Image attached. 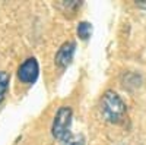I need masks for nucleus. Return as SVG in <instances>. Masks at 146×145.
Masks as SVG:
<instances>
[{"label":"nucleus","mask_w":146,"mask_h":145,"mask_svg":"<svg viewBox=\"0 0 146 145\" xmlns=\"http://www.w3.org/2000/svg\"><path fill=\"white\" fill-rule=\"evenodd\" d=\"M72 120H73L72 108L69 106L58 107V110L54 116V120H53V126H51V135L54 139L63 142L72 135L70 134Z\"/></svg>","instance_id":"f03ea898"},{"label":"nucleus","mask_w":146,"mask_h":145,"mask_svg":"<svg viewBox=\"0 0 146 145\" xmlns=\"http://www.w3.org/2000/svg\"><path fill=\"white\" fill-rule=\"evenodd\" d=\"M75 51H76V43L75 41H67V43L62 44V47L56 53L54 63L60 69H66L72 63L73 57H75Z\"/></svg>","instance_id":"20e7f679"},{"label":"nucleus","mask_w":146,"mask_h":145,"mask_svg":"<svg viewBox=\"0 0 146 145\" xmlns=\"http://www.w3.org/2000/svg\"><path fill=\"white\" fill-rule=\"evenodd\" d=\"M40 75V65L35 57H28L19 67H18V78L23 84H34Z\"/></svg>","instance_id":"7ed1b4c3"},{"label":"nucleus","mask_w":146,"mask_h":145,"mask_svg":"<svg viewBox=\"0 0 146 145\" xmlns=\"http://www.w3.org/2000/svg\"><path fill=\"white\" fill-rule=\"evenodd\" d=\"M9 82H10V76L7 75V72L0 70V103L3 101L5 95L9 90Z\"/></svg>","instance_id":"423d86ee"},{"label":"nucleus","mask_w":146,"mask_h":145,"mask_svg":"<svg viewBox=\"0 0 146 145\" xmlns=\"http://www.w3.org/2000/svg\"><path fill=\"white\" fill-rule=\"evenodd\" d=\"M76 32H78V37L80 40H88L91 38L92 35V23L88 22V21H82L78 23V28H76Z\"/></svg>","instance_id":"39448f33"},{"label":"nucleus","mask_w":146,"mask_h":145,"mask_svg":"<svg viewBox=\"0 0 146 145\" xmlns=\"http://www.w3.org/2000/svg\"><path fill=\"white\" fill-rule=\"evenodd\" d=\"M101 114L108 123H121L127 114V106L115 91L108 90L101 98Z\"/></svg>","instance_id":"f257e3e1"},{"label":"nucleus","mask_w":146,"mask_h":145,"mask_svg":"<svg viewBox=\"0 0 146 145\" xmlns=\"http://www.w3.org/2000/svg\"><path fill=\"white\" fill-rule=\"evenodd\" d=\"M62 145H85V138L80 134H72L66 141L62 142Z\"/></svg>","instance_id":"0eeeda50"},{"label":"nucleus","mask_w":146,"mask_h":145,"mask_svg":"<svg viewBox=\"0 0 146 145\" xmlns=\"http://www.w3.org/2000/svg\"><path fill=\"white\" fill-rule=\"evenodd\" d=\"M136 6L146 10V0H140V2H136Z\"/></svg>","instance_id":"6e6552de"}]
</instances>
